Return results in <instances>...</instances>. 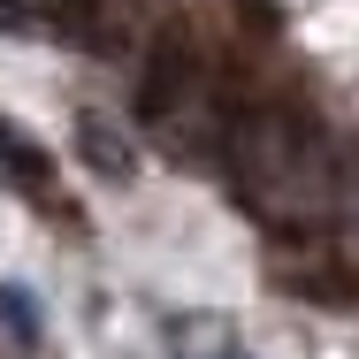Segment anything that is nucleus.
I'll return each mask as SVG.
<instances>
[{"label": "nucleus", "mask_w": 359, "mask_h": 359, "mask_svg": "<svg viewBox=\"0 0 359 359\" xmlns=\"http://www.w3.org/2000/svg\"><path fill=\"white\" fill-rule=\"evenodd\" d=\"M229 184H237V191H245V207H260V215H290V207L321 199L313 145L298 138L276 107H260V115H237V123H229Z\"/></svg>", "instance_id": "f257e3e1"}, {"label": "nucleus", "mask_w": 359, "mask_h": 359, "mask_svg": "<svg viewBox=\"0 0 359 359\" xmlns=\"http://www.w3.org/2000/svg\"><path fill=\"white\" fill-rule=\"evenodd\" d=\"M0 313H8V337H15V344H39V306H31L23 290H0Z\"/></svg>", "instance_id": "39448f33"}, {"label": "nucleus", "mask_w": 359, "mask_h": 359, "mask_svg": "<svg viewBox=\"0 0 359 359\" xmlns=\"http://www.w3.org/2000/svg\"><path fill=\"white\" fill-rule=\"evenodd\" d=\"M176 359H245V344L229 329H215V321H184L176 329Z\"/></svg>", "instance_id": "20e7f679"}, {"label": "nucleus", "mask_w": 359, "mask_h": 359, "mask_svg": "<svg viewBox=\"0 0 359 359\" xmlns=\"http://www.w3.org/2000/svg\"><path fill=\"white\" fill-rule=\"evenodd\" d=\"M0 168H8V176H15L31 199H54V168H46V153L23 138L15 123H0Z\"/></svg>", "instance_id": "f03ea898"}, {"label": "nucleus", "mask_w": 359, "mask_h": 359, "mask_svg": "<svg viewBox=\"0 0 359 359\" xmlns=\"http://www.w3.org/2000/svg\"><path fill=\"white\" fill-rule=\"evenodd\" d=\"M76 145H84V161H92L100 176H130V145L115 138V123H100V115H76Z\"/></svg>", "instance_id": "7ed1b4c3"}]
</instances>
